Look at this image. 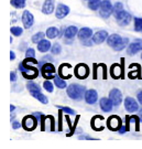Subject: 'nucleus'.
<instances>
[{
    "instance_id": "1",
    "label": "nucleus",
    "mask_w": 142,
    "mask_h": 149,
    "mask_svg": "<svg viewBox=\"0 0 142 149\" xmlns=\"http://www.w3.org/2000/svg\"><path fill=\"white\" fill-rule=\"evenodd\" d=\"M86 93V87L84 85H78V84H71L67 86V95L72 100H82Z\"/></svg>"
},
{
    "instance_id": "2",
    "label": "nucleus",
    "mask_w": 142,
    "mask_h": 149,
    "mask_svg": "<svg viewBox=\"0 0 142 149\" xmlns=\"http://www.w3.org/2000/svg\"><path fill=\"white\" fill-rule=\"evenodd\" d=\"M19 70L22 72V74H23V76L26 79H30V80L35 79L37 76V74H39V72H37V70L35 68H32L29 64H26L23 63V62L19 65Z\"/></svg>"
},
{
    "instance_id": "3",
    "label": "nucleus",
    "mask_w": 142,
    "mask_h": 149,
    "mask_svg": "<svg viewBox=\"0 0 142 149\" xmlns=\"http://www.w3.org/2000/svg\"><path fill=\"white\" fill-rule=\"evenodd\" d=\"M111 12H114V6L109 0H103L99 7V13L103 18H109Z\"/></svg>"
},
{
    "instance_id": "4",
    "label": "nucleus",
    "mask_w": 142,
    "mask_h": 149,
    "mask_svg": "<svg viewBox=\"0 0 142 149\" xmlns=\"http://www.w3.org/2000/svg\"><path fill=\"white\" fill-rule=\"evenodd\" d=\"M115 18H116V20L118 21V23L120 26H128L130 23V21H131V15L125 10H122L119 13H117Z\"/></svg>"
},
{
    "instance_id": "5",
    "label": "nucleus",
    "mask_w": 142,
    "mask_h": 149,
    "mask_svg": "<svg viewBox=\"0 0 142 149\" xmlns=\"http://www.w3.org/2000/svg\"><path fill=\"white\" fill-rule=\"evenodd\" d=\"M39 124L37 117L34 115H31V116H26L23 118V127L26 128V130H32L37 127V125Z\"/></svg>"
},
{
    "instance_id": "6",
    "label": "nucleus",
    "mask_w": 142,
    "mask_h": 149,
    "mask_svg": "<svg viewBox=\"0 0 142 149\" xmlns=\"http://www.w3.org/2000/svg\"><path fill=\"white\" fill-rule=\"evenodd\" d=\"M42 73H43V76L45 77V79H54L55 77V68H54V65L51 63H44L42 65Z\"/></svg>"
},
{
    "instance_id": "7",
    "label": "nucleus",
    "mask_w": 142,
    "mask_h": 149,
    "mask_svg": "<svg viewBox=\"0 0 142 149\" xmlns=\"http://www.w3.org/2000/svg\"><path fill=\"white\" fill-rule=\"evenodd\" d=\"M109 98L112 102L114 106H119L121 104V101H122V94L118 88H114L109 93Z\"/></svg>"
},
{
    "instance_id": "8",
    "label": "nucleus",
    "mask_w": 142,
    "mask_h": 149,
    "mask_svg": "<svg viewBox=\"0 0 142 149\" xmlns=\"http://www.w3.org/2000/svg\"><path fill=\"white\" fill-rule=\"evenodd\" d=\"M75 75L78 77V79H86L88 74H89V70L88 68L85 65V64H78L76 68H75V71H74Z\"/></svg>"
},
{
    "instance_id": "9",
    "label": "nucleus",
    "mask_w": 142,
    "mask_h": 149,
    "mask_svg": "<svg viewBox=\"0 0 142 149\" xmlns=\"http://www.w3.org/2000/svg\"><path fill=\"white\" fill-rule=\"evenodd\" d=\"M139 51H142V40L137 39L134 42H132L129 45V48L127 50V53H128V55H134Z\"/></svg>"
},
{
    "instance_id": "10",
    "label": "nucleus",
    "mask_w": 142,
    "mask_h": 149,
    "mask_svg": "<svg viewBox=\"0 0 142 149\" xmlns=\"http://www.w3.org/2000/svg\"><path fill=\"white\" fill-rule=\"evenodd\" d=\"M125 107L126 109L129 113H133V112H137L139 109V105H138L137 101L132 97H127L125 100Z\"/></svg>"
},
{
    "instance_id": "11",
    "label": "nucleus",
    "mask_w": 142,
    "mask_h": 149,
    "mask_svg": "<svg viewBox=\"0 0 142 149\" xmlns=\"http://www.w3.org/2000/svg\"><path fill=\"white\" fill-rule=\"evenodd\" d=\"M33 22H34V18L32 16V13L30 11L26 10L22 13V23H23L24 28L30 29L32 27V24H33Z\"/></svg>"
},
{
    "instance_id": "12",
    "label": "nucleus",
    "mask_w": 142,
    "mask_h": 149,
    "mask_svg": "<svg viewBox=\"0 0 142 149\" xmlns=\"http://www.w3.org/2000/svg\"><path fill=\"white\" fill-rule=\"evenodd\" d=\"M69 13V8L66 5H63V3H60V5L56 7V11H55V16L57 19H63Z\"/></svg>"
},
{
    "instance_id": "13",
    "label": "nucleus",
    "mask_w": 142,
    "mask_h": 149,
    "mask_svg": "<svg viewBox=\"0 0 142 149\" xmlns=\"http://www.w3.org/2000/svg\"><path fill=\"white\" fill-rule=\"evenodd\" d=\"M84 98L87 104L91 105V104H95L97 102V100H98V94H97V92L95 90H88L86 91Z\"/></svg>"
},
{
    "instance_id": "14",
    "label": "nucleus",
    "mask_w": 142,
    "mask_h": 149,
    "mask_svg": "<svg viewBox=\"0 0 142 149\" xmlns=\"http://www.w3.org/2000/svg\"><path fill=\"white\" fill-rule=\"evenodd\" d=\"M107 38H108V32L105 30H101V31L96 32L93 36V41L95 44H100V43L104 42Z\"/></svg>"
},
{
    "instance_id": "15",
    "label": "nucleus",
    "mask_w": 142,
    "mask_h": 149,
    "mask_svg": "<svg viewBox=\"0 0 142 149\" xmlns=\"http://www.w3.org/2000/svg\"><path fill=\"white\" fill-rule=\"evenodd\" d=\"M108 127L111 130H118L121 127V119L118 116H111L108 119Z\"/></svg>"
},
{
    "instance_id": "16",
    "label": "nucleus",
    "mask_w": 142,
    "mask_h": 149,
    "mask_svg": "<svg viewBox=\"0 0 142 149\" xmlns=\"http://www.w3.org/2000/svg\"><path fill=\"white\" fill-rule=\"evenodd\" d=\"M99 105H100V108L104 111V112L108 113V112H111V109H112V106H114V104H112V102H111L110 98H107V97H103L99 102Z\"/></svg>"
},
{
    "instance_id": "17",
    "label": "nucleus",
    "mask_w": 142,
    "mask_h": 149,
    "mask_svg": "<svg viewBox=\"0 0 142 149\" xmlns=\"http://www.w3.org/2000/svg\"><path fill=\"white\" fill-rule=\"evenodd\" d=\"M55 0H45L42 6V12L44 15H51L54 11V7H55Z\"/></svg>"
},
{
    "instance_id": "18",
    "label": "nucleus",
    "mask_w": 142,
    "mask_h": 149,
    "mask_svg": "<svg viewBox=\"0 0 142 149\" xmlns=\"http://www.w3.org/2000/svg\"><path fill=\"white\" fill-rule=\"evenodd\" d=\"M77 36H78V39L80 41H84V40L89 39L93 36V31L89 28H82L78 31V33H77Z\"/></svg>"
},
{
    "instance_id": "19",
    "label": "nucleus",
    "mask_w": 142,
    "mask_h": 149,
    "mask_svg": "<svg viewBox=\"0 0 142 149\" xmlns=\"http://www.w3.org/2000/svg\"><path fill=\"white\" fill-rule=\"evenodd\" d=\"M121 39L122 38L119 36V34H111L109 37L107 38V43H108V45L111 47V48H115L118 45V43L121 41Z\"/></svg>"
},
{
    "instance_id": "20",
    "label": "nucleus",
    "mask_w": 142,
    "mask_h": 149,
    "mask_svg": "<svg viewBox=\"0 0 142 149\" xmlns=\"http://www.w3.org/2000/svg\"><path fill=\"white\" fill-rule=\"evenodd\" d=\"M77 33H78L77 28L74 27V26H69V27H67L66 29H65L64 36H65V38H66V39L71 40V39H74V37H75Z\"/></svg>"
},
{
    "instance_id": "21",
    "label": "nucleus",
    "mask_w": 142,
    "mask_h": 149,
    "mask_svg": "<svg viewBox=\"0 0 142 149\" xmlns=\"http://www.w3.org/2000/svg\"><path fill=\"white\" fill-rule=\"evenodd\" d=\"M51 48H52L51 47V42L48 40H45V39H43V40H41L40 42L37 43V50L40 52H46Z\"/></svg>"
},
{
    "instance_id": "22",
    "label": "nucleus",
    "mask_w": 142,
    "mask_h": 149,
    "mask_svg": "<svg viewBox=\"0 0 142 149\" xmlns=\"http://www.w3.org/2000/svg\"><path fill=\"white\" fill-rule=\"evenodd\" d=\"M45 34H46V37L48 38V39H54V38H56L60 36V31H58L57 28L51 27L46 30V33H45Z\"/></svg>"
},
{
    "instance_id": "23",
    "label": "nucleus",
    "mask_w": 142,
    "mask_h": 149,
    "mask_svg": "<svg viewBox=\"0 0 142 149\" xmlns=\"http://www.w3.org/2000/svg\"><path fill=\"white\" fill-rule=\"evenodd\" d=\"M32 96L34 97V98H37L39 101L41 102L42 104H47L48 103V100H47V97L45 95H43L41 92H34V93H31Z\"/></svg>"
},
{
    "instance_id": "24",
    "label": "nucleus",
    "mask_w": 142,
    "mask_h": 149,
    "mask_svg": "<svg viewBox=\"0 0 142 149\" xmlns=\"http://www.w3.org/2000/svg\"><path fill=\"white\" fill-rule=\"evenodd\" d=\"M101 3V0H88V8L90 10H98Z\"/></svg>"
},
{
    "instance_id": "25",
    "label": "nucleus",
    "mask_w": 142,
    "mask_h": 149,
    "mask_svg": "<svg viewBox=\"0 0 142 149\" xmlns=\"http://www.w3.org/2000/svg\"><path fill=\"white\" fill-rule=\"evenodd\" d=\"M128 42H129V39L128 38H122L120 42L118 43V45L114 48V50L115 51H121V50H123V49L126 48L127 44H128Z\"/></svg>"
},
{
    "instance_id": "26",
    "label": "nucleus",
    "mask_w": 142,
    "mask_h": 149,
    "mask_svg": "<svg viewBox=\"0 0 142 149\" xmlns=\"http://www.w3.org/2000/svg\"><path fill=\"white\" fill-rule=\"evenodd\" d=\"M111 75H112V77L114 79H118L119 76H120V73H121V69L119 65H112L111 66V71H110Z\"/></svg>"
},
{
    "instance_id": "27",
    "label": "nucleus",
    "mask_w": 142,
    "mask_h": 149,
    "mask_svg": "<svg viewBox=\"0 0 142 149\" xmlns=\"http://www.w3.org/2000/svg\"><path fill=\"white\" fill-rule=\"evenodd\" d=\"M54 83H55V86H57L58 88H65V87H66L65 81L62 80L60 76H56V75H55V77H54Z\"/></svg>"
},
{
    "instance_id": "28",
    "label": "nucleus",
    "mask_w": 142,
    "mask_h": 149,
    "mask_svg": "<svg viewBox=\"0 0 142 149\" xmlns=\"http://www.w3.org/2000/svg\"><path fill=\"white\" fill-rule=\"evenodd\" d=\"M11 5L17 9H21L26 7V0H11Z\"/></svg>"
},
{
    "instance_id": "29",
    "label": "nucleus",
    "mask_w": 142,
    "mask_h": 149,
    "mask_svg": "<svg viewBox=\"0 0 142 149\" xmlns=\"http://www.w3.org/2000/svg\"><path fill=\"white\" fill-rule=\"evenodd\" d=\"M26 87H28V90L30 91L31 93H34V92H41V87L37 85V84H35V83H32V82L28 83V84H26Z\"/></svg>"
},
{
    "instance_id": "30",
    "label": "nucleus",
    "mask_w": 142,
    "mask_h": 149,
    "mask_svg": "<svg viewBox=\"0 0 142 149\" xmlns=\"http://www.w3.org/2000/svg\"><path fill=\"white\" fill-rule=\"evenodd\" d=\"M44 36H45V33H43V32H39V33H35L33 37H32V42L33 43H39L41 40L44 39Z\"/></svg>"
},
{
    "instance_id": "31",
    "label": "nucleus",
    "mask_w": 142,
    "mask_h": 149,
    "mask_svg": "<svg viewBox=\"0 0 142 149\" xmlns=\"http://www.w3.org/2000/svg\"><path fill=\"white\" fill-rule=\"evenodd\" d=\"M134 30L142 31V18H134Z\"/></svg>"
},
{
    "instance_id": "32",
    "label": "nucleus",
    "mask_w": 142,
    "mask_h": 149,
    "mask_svg": "<svg viewBox=\"0 0 142 149\" xmlns=\"http://www.w3.org/2000/svg\"><path fill=\"white\" fill-rule=\"evenodd\" d=\"M22 32H23V30H22V28H20V27L11 28V33H12L15 37H20L22 34Z\"/></svg>"
},
{
    "instance_id": "33",
    "label": "nucleus",
    "mask_w": 142,
    "mask_h": 149,
    "mask_svg": "<svg viewBox=\"0 0 142 149\" xmlns=\"http://www.w3.org/2000/svg\"><path fill=\"white\" fill-rule=\"evenodd\" d=\"M122 10H123V5L121 2H116L115 6H114V15L116 16L117 13H119Z\"/></svg>"
},
{
    "instance_id": "34",
    "label": "nucleus",
    "mask_w": 142,
    "mask_h": 149,
    "mask_svg": "<svg viewBox=\"0 0 142 149\" xmlns=\"http://www.w3.org/2000/svg\"><path fill=\"white\" fill-rule=\"evenodd\" d=\"M51 50H52V53L53 54H60L61 53V51H62V48H61V45L58 44V43H54L52 45V48H51Z\"/></svg>"
},
{
    "instance_id": "35",
    "label": "nucleus",
    "mask_w": 142,
    "mask_h": 149,
    "mask_svg": "<svg viewBox=\"0 0 142 149\" xmlns=\"http://www.w3.org/2000/svg\"><path fill=\"white\" fill-rule=\"evenodd\" d=\"M43 86H44V90L47 91V92H53V90H54V87H53V84L50 82V81H45L44 83H43Z\"/></svg>"
},
{
    "instance_id": "36",
    "label": "nucleus",
    "mask_w": 142,
    "mask_h": 149,
    "mask_svg": "<svg viewBox=\"0 0 142 149\" xmlns=\"http://www.w3.org/2000/svg\"><path fill=\"white\" fill-rule=\"evenodd\" d=\"M58 108L62 111V112L66 113V114H69V115H74L75 112H74L72 108H69V107H63V106H58Z\"/></svg>"
},
{
    "instance_id": "37",
    "label": "nucleus",
    "mask_w": 142,
    "mask_h": 149,
    "mask_svg": "<svg viewBox=\"0 0 142 149\" xmlns=\"http://www.w3.org/2000/svg\"><path fill=\"white\" fill-rule=\"evenodd\" d=\"M26 58H34L35 56V51H34V49H28L26 51Z\"/></svg>"
},
{
    "instance_id": "38",
    "label": "nucleus",
    "mask_w": 142,
    "mask_h": 149,
    "mask_svg": "<svg viewBox=\"0 0 142 149\" xmlns=\"http://www.w3.org/2000/svg\"><path fill=\"white\" fill-rule=\"evenodd\" d=\"M83 44H84V45H87V47H91V45L94 44V41H89V40L87 39V40H84V41H83Z\"/></svg>"
},
{
    "instance_id": "39",
    "label": "nucleus",
    "mask_w": 142,
    "mask_h": 149,
    "mask_svg": "<svg viewBox=\"0 0 142 149\" xmlns=\"http://www.w3.org/2000/svg\"><path fill=\"white\" fill-rule=\"evenodd\" d=\"M10 80L12 81V82L17 81V74H16V72H11V73H10Z\"/></svg>"
},
{
    "instance_id": "40",
    "label": "nucleus",
    "mask_w": 142,
    "mask_h": 149,
    "mask_svg": "<svg viewBox=\"0 0 142 149\" xmlns=\"http://www.w3.org/2000/svg\"><path fill=\"white\" fill-rule=\"evenodd\" d=\"M42 60H43V63H45L46 61H52V56H51V55H46V56H44Z\"/></svg>"
},
{
    "instance_id": "41",
    "label": "nucleus",
    "mask_w": 142,
    "mask_h": 149,
    "mask_svg": "<svg viewBox=\"0 0 142 149\" xmlns=\"http://www.w3.org/2000/svg\"><path fill=\"white\" fill-rule=\"evenodd\" d=\"M127 130H128V126H122V127H120V130H119V133L123 134V133H126Z\"/></svg>"
},
{
    "instance_id": "42",
    "label": "nucleus",
    "mask_w": 142,
    "mask_h": 149,
    "mask_svg": "<svg viewBox=\"0 0 142 149\" xmlns=\"http://www.w3.org/2000/svg\"><path fill=\"white\" fill-rule=\"evenodd\" d=\"M138 101H139V103L140 104H142V91H140L139 93H138Z\"/></svg>"
},
{
    "instance_id": "43",
    "label": "nucleus",
    "mask_w": 142,
    "mask_h": 149,
    "mask_svg": "<svg viewBox=\"0 0 142 149\" xmlns=\"http://www.w3.org/2000/svg\"><path fill=\"white\" fill-rule=\"evenodd\" d=\"M12 127H13V129L19 128V127H20V123H19V122H13V124H12Z\"/></svg>"
},
{
    "instance_id": "44",
    "label": "nucleus",
    "mask_w": 142,
    "mask_h": 149,
    "mask_svg": "<svg viewBox=\"0 0 142 149\" xmlns=\"http://www.w3.org/2000/svg\"><path fill=\"white\" fill-rule=\"evenodd\" d=\"M10 59L11 60L16 59V54H15V52H13V51H11V52H10Z\"/></svg>"
},
{
    "instance_id": "45",
    "label": "nucleus",
    "mask_w": 142,
    "mask_h": 149,
    "mask_svg": "<svg viewBox=\"0 0 142 149\" xmlns=\"http://www.w3.org/2000/svg\"><path fill=\"white\" fill-rule=\"evenodd\" d=\"M15 108H16V107L13 106V105H11V106H10V111H11V112H13V111H15Z\"/></svg>"
},
{
    "instance_id": "46",
    "label": "nucleus",
    "mask_w": 142,
    "mask_h": 149,
    "mask_svg": "<svg viewBox=\"0 0 142 149\" xmlns=\"http://www.w3.org/2000/svg\"><path fill=\"white\" fill-rule=\"evenodd\" d=\"M141 58H142V54H141Z\"/></svg>"
}]
</instances>
